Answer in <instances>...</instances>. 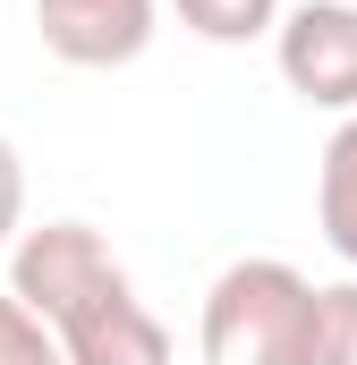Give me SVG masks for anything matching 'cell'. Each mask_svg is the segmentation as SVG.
Returning a JSON list of instances; mask_svg holds the SVG:
<instances>
[{
    "mask_svg": "<svg viewBox=\"0 0 357 365\" xmlns=\"http://www.w3.org/2000/svg\"><path fill=\"white\" fill-rule=\"evenodd\" d=\"M9 297L60 340V365H171L162 314L136 297L128 264L86 221L17 230V247H9Z\"/></svg>",
    "mask_w": 357,
    "mask_h": 365,
    "instance_id": "cell-1",
    "label": "cell"
},
{
    "mask_svg": "<svg viewBox=\"0 0 357 365\" xmlns=\"http://www.w3.org/2000/svg\"><path fill=\"white\" fill-rule=\"evenodd\" d=\"M306 314H315V280L298 264L238 255L230 272H213V289H204L196 349H204V365H298Z\"/></svg>",
    "mask_w": 357,
    "mask_h": 365,
    "instance_id": "cell-2",
    "label": "cell"
},
{
    "mask_svg": "<svg viewBox=\"0 0 357 365\" xmlns=\"http://www.w3.org/2000/svg\"><path fill=\"white\" fill-rule=\"evenodd\" d=\"M272 60L281 86L315 110H357V0H298L272 26Z\"/></svg>",
    "mask_w": 357,
    "mask_h": 365,
    "instance_id": "cell-3",
    "label": "cell"
},
{
    "mask_svg": "<svg viewBox=\"0 0 357 365\" xmlns=\"http://www.w3.org/2000/svg\"><path fill=\"white\" fill-rule=\"evenodd\" d=\"M162 0H34V34L69 68H128L154 43Z\"/></svg>",
    "mask_w": 357,
    "mask_h": 365,
    "instance_id": "cell-4",
    "label": "cell"
},
{
    "mask_svg": "<svg viewBox=\"0 0 357 365\" xmlns=\"http://www.w3.org/2000/svg\"><path fill=\"white\" fill-rule=\"evenodd\" d=\"M315 221H323V247L357 272V110L332 128V145L315 162Z\"/></svg>",
    "mask_w": 357,
    "mask_h": 365,
    "instance_id": "cell-5",
    "label": "cell"
},
{
    "mask_svg": "<svg viewBox=\"0 0 357 365\" xmlns=\"http://www.w3.org/2000/svg\"><path fill=\"white\" fill-rule=\"evenodd\" d=\"M298 365H357V280L315 289V314H306V349Z\"/></svg>",
    "mask_w": 357,
    "mask_h": 365,
    "instance_id": "cell-6",
    "label": "cell"
},
{
    "mask_svg": "<svg viewBox=\"0 0 357 365\" xmlns=\"http://www.w3.org/2000/svg\"><path fill=\"white\" fill-rule=\"evenodd\" d=\"M196 43H264L281 26V0H171Z\"/></svg>",
    "mask_w": 357,
    "mask_h": 365,
    "instance_id": "cell-7",
    "label": "cell"
},
{
    "mask_svg": "<svg viewBox=\"0 0 357 365\" xmlns=\"http://www.w3.org/2000/svg\"><path fill=\"white\" fill-rule=\"evenodd\" d=\"M0 365H60V340L9 297V280H0Z\"/></svg>",
    "mask_w": 357,
    "mask_h": 365,
    "instance_id": "cell-8",
    "label": "cell"
},
{
    "mask_svg": "<svg viewBox=\"0 0 357 365\" xmlns=\"http://www.w3.org/2000/svg\"><path fill=\"white\" fill-rule=\"evenodd\" d=\"M17 230H26V162H17V145L0 136V255L17 247Z\"/></svg>",
    "mask_w": 357,
    "mask_h": 365,
    "instance_id": "cell-9",
    "label": "cell"
}]
</instances>
